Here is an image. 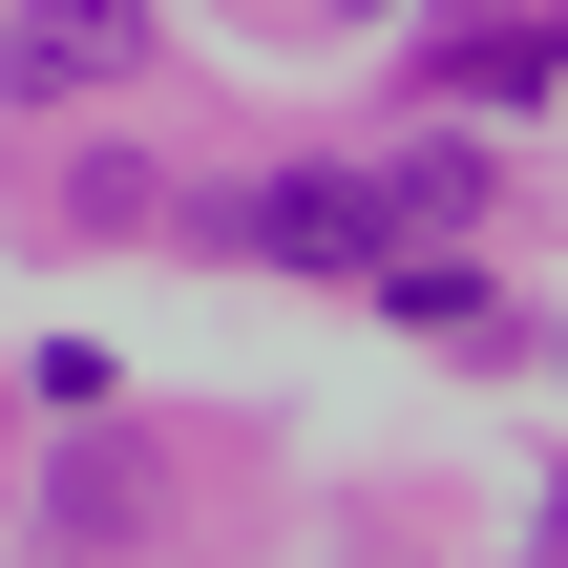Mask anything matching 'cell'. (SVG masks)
Listing matches in <instances>:
<instances>
[{"instance_id":"1","label":"cell","mask_w":568,"mask_h":568,"mask_svg":"<svg viewBox=\"0 0 568 568\" xmlns=\"http://www.w3.org/2000/svg\"><path fill=\"white\" fill-rule=\"evenodd\" d=\"M232 232H253L274 274H379V253H400V211H379L358 169H274V190H232Z\"/></svg>"},{"instance_id":"2","label":"cell","mask_w":568,"mask_h":568,"mask_svg":"<svg viewBox=\"0 0 568 568\" xmlns=\"http://www.w3.org/2000/svg\"><path fill=\"white\" fill-rule=\"evenodd\" d=\"M148 63V0H21L0 21V84H42V105H84V84H126Z\"/></svg>"},{"instance_id":"3","label":"cell","mask_w":568,"mask_h":568,"mask_svg":"<svg viewBox=\"0 0 568 568\" xmlns=\"http://www.w3.org/2000/svg\"><path fill=\"white\" fill-rule=\"evenodd\" d=\"M443 21H527V0H443Z\"/></svg>"},{"instance_id":"4","label":"cell","mask_w":568,"mask_h":568,"mask_svg":"<svg viewBox=\"0 0 568 568\" xmlns=\"http://www.w3.org/2000/svg\"><path fill=\"white\" fill-rule=\"evenodd\" d=\"M337 21H379V0H337Z\"/></svg>"}]
</instances>
